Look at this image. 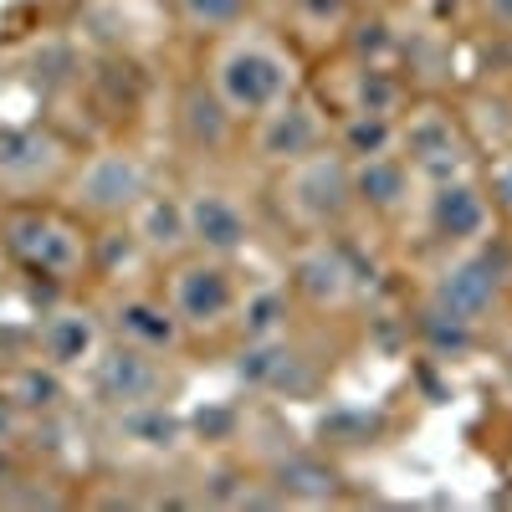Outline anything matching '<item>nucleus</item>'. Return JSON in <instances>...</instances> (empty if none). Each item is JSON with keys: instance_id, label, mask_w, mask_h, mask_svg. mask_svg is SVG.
<instances>
[{"instance_id": "11", "label": "nucleus", "mask_w": 512, "mask_h": 512, "mask_svg": "<svg viewBox=\"0 0 512 512\" xmlns=\"http://www.w3.org/2000/svg\"><path fill=\"white\" fill-rule=\"evenodd\" d=\"M328 134H333V113L318 103V93L303 82V88L287 93L282 103H272L267 113H256L251 123H241V149L272 175V169L323 149Z\"/></svg>"}, {"instance_id": "1", "label": "nucleus", "mask_w": 512, "mask_h": 512, "mask_svg": "<svg viewBox=\"0 0 512 512\" xmlns=\"http://www.w3.org/2000/svg\"><path fill=\"white\" fill-rule=\"evenodd\" d=\"M0 251L11 272L47 292H82L98 277V231L57 195L0 200Z\"/></svg>"}, {"instance_id": "12", "label": "nucleus", "mask_w": 512, "mask_h": 512, "mask_svg": "<svg viewBox=\"0 0 512 512\" xmlns=\"http://www.w3.org/2000/svg\"><path fill=\"white\" fill-rule=\"evenodd\" d=\"M72 144L47 123H21L0 128V200H41L57 195L67 169H72Z\"/></svg>"}, {"instance_id": "4", "label": "nucleus", "mask_w": 512, "mask_h": 512, "mask_svg": "<svg viewBox=\"0 0 512 512\" xmlns=\"http://www.w3.org/2000/svg\"><path fill=\"white\" fill-rule=\"evenodd\" d=\"M267 200H272V216L282 221V231H292V236H344V226L359 216L349 159L333 144L272 169Z\"/></svg>"}, {"instance_id": "35", "label": "nucleus", "mask_w": 512, "mask_h": 512, "mask_svg": "<svg viewBox=\"0 0 512 512\" xmlns=\"http://www.w3.org/2000/svg\"><path fill=\"white\" fill-rule=\"evenodd\" d=\"M6 272H11V267H6V251H0V282H6Z\"/></svg>"}, {"instance_id": "31", "label": "nucleus", "mask_w": 512, "mask_h": 512, "mask_svg": "<svg viewBox=\"0 0 512 512\" xmlns=\"http://www.w3.org/2000/svg\"><path fill=\"white\" fill-rule=\"evenodd\" d=\"M477 16V26H487L492 41H512V0H466Z\"/></svg>"}, {"instance_id": "26", "label": "nucleus", "mask_w": 512, "mask_h": 512, "mask_svg": "<svg viewBox=\"0 0 512 512\" xmlns=\"http://www.w3.org/2000/svg\"><path fill=\"white\" fill-rule=\"evenodd\" d=\"M287 11V36L297 41V47H308V41L318 36L323 47L338 52V41H344V26L354 21V0H282Z\"/></svg>"}, {"instance_id": "27", "label": "nucleus", "mask_w": 512, "mask_h": 512, "mask_svg": "<svg viewBox=\"0 0 512 512\" xmlns=\"http://www.w3.org/2000/svg\"><path fill=\"white\" fill-rule=\"evenodd\" d=\"M328 144L344 154V159L390 154V149H400V118H379V113H333Z\"/></svg>"}, {"instance_id": "22", "label": "nucleus", "mask_w": 512, "mask_h": 512, "mask_svg": "<svg viewBox=\"0 0 512 512\" xmlns=\"http://www.w3.org/2000/svg\"><path fill=\"white\" fill-rule=\"evenodd\" d=\"M400 72L415 93H446V77L456 72V41L451 31L431 26V16L415 21L400 41Z\"/></svg>"}, {"instance_id": "9", "label": "nucleus", "mask_w": 512, "mask_h": 512, "mask_svg": "<svg viewBox=\"0 0 512 512\" xmlns=\"http://www.w3.org/2000/svg\"><path fill=\"white\" fill-rule=\"evenodd\" d=\"M180 210H185V241L190 251L221 256V262H241L256 241V216L251 200L216 175H195L180 185Z\"/></svg>"}, {"instance_id": "3", "label": "nucleus", "mask_w": 512, "mask_h": 512, "mask_svg": "<svg viewBox=\"0 0 512 512\" xmlns=\"http://www.w3.org/2000/svg\"><path fill=\"white\" fill-rule=\"evenodd\" d=\"M507 287H512V262H507V246H502V231H497L482 246L441 251L436 267L420 282L415 313L456 323L466 333H487L507 308Z\"/></svg>"}, {"instance_id": "2", "label": "nucleus", "mask_w": 512, "mask_h": 512, "mask_svg": "<svg viewBox=\"0 0 512 512\" xmlns=\"http://www.w3.org/2000/svg\"><path fill=\"white\" fill-rule=\"evenodd\" d=\"M200 77L236 123H251L256 113H267L272 103H282L287 93L303 88L308 62H303V47L287 31L241 21L236 31L205 41Z\"/></svg>"}, {"instance_id": "6", "label": "nucleus", "mask_w": 512, "mask_h": 512, "mask_svg": "<svg viewBox=\"0 0 512 512\" xmlns=\"http://www.w3.org/2000/svg\"><path fill=\"white\" fill-rule=\"evenodd\" d=\"M149 185H154V164L139 149L103 144V149H88L72 159L57 200L98 231V226H123L128 210L149 195Z\"/></svg>"}, {"instance_id": "24", "label": "nucleus", "mask_w": 512, "mask_h": 512, "mask_svg": "<svg viewBox=\"0 0 512 512\" xmlns=\"http://www.w3.org/2000/svg\"><path fill=\"white\" fill-rule=\"evenodd\" d=\"M292 313H297V303H292L287 282H251V287H241L231 333L241 344H267V338L292 333Z\"/></svg>"}, {"instance_id": "19", "label": "nucleus", "mask_w": 512, "mask_h": 512, "mask_svg": "<svg viewBox=\"0 0 512 512\" xmlns=\"http://www.w3.org/2000/svg\"><path fill=\"white\" fill-rule=\"evenodd\" d=\"M123 231L134 236V246L144 251V262L164 267V262H175L180 251H190L185 241V210H180V185H149V195L128 210V221Z\"/></svg>"}, {"instance_id": "30", "label": "nucleus", "mask_w": 512, "mask_h": 512, "mask_svg": "<svg viewBox=\"0 0 512 512\" xmlns=\"http://www.w3.org/2000/svg\"><path fill=\"white\" fill-rule=\"evenodd\" d=\"M72 497L57 487V477H21V472H6L0 482V507H67Z\"/></svg>"}, {"instance_id": "16", "label": "nucleus", "mask_w": 512, "mask_h": 512, "mask_svg": "<svg viewBox=\"0 0 512 512\" xmlns=\"http://www.w3.org/2000/svg\"><path fill=\"white\" fill-rule=\"evenodd\" d=\"M349 180H354V210L379 221V226H400L420 200V180H415V169L405 164L400 149L349 159Z\"/></svg>"}, {"instance_id": "7", "label": "nucleus", "mask_w": 512, "mask_h": 512, "mask_svg": "<svg viewBox=\"0 0 512 512\" xmlns=\"http://www.w3.org/2000/svg\"><path fill=\"white\" fill-rule=\"evenodd\" d=\"M282 282L292 303L318 318H349L364 303V272L344 236H292L282 256Z\"/></svg>"}, {"instance_id": "21", "label": "nucleus", "mask_w": 512, "mask_h": 512, "mask_svg": "<svg viewBox=\"0 0 512 512\" xmlns=\"http://www.w3.org/2000/svg\"><path fill=\"white\" fill-rule=\"evenodd\" d=\"M67 395H72V379L52 364H41L36 354H21L11 364H0V400H11L31 420L57 415L67 405Z\"/></svg>"}, {"instance_id": "33", "label": "nucleus", "mask_w": 512, "mask_h": 512, "mask_svg": "<svg viewBox=\"0 0 512 512\" xmlns=\"http://www.w3.org/2000/svg\"><path fill=\"white\" fill-rule=\"evenodd\" d=\"M400 6H410L415 16H441V11H446V0H400Z\"/></svg>"}, {"instance_id": "23", "label": "nucleus", "mask_w": 512, "mask_h": 512, "mask_svg": "<svg viewBox=\"0 0 512 512\" xmlns=\"http://www.w3.org/2000/svg\"><path fill=\"white\" fill-rule=\"evenodd\" d=\"M456 113H461L466 139L477 144V154H492V149L512 144V88L507 82H482V88L461 93Z\"/></svg>"}, {"instance_id": "28", "label": "nucleus", "mask_w": 512, "mask_h": 512, "mask_svg": "<svg viewBox=\"0 0 512 512\" xmlns=\"http://www.w3.org/2000/svg\"><path fill=\"white\" fill-rule=\"evenodd\" d=\"M175 21L195 41H216L241 21H251V0H175Z\"/></svg>"}, {"instance_id": "18", "label": "nucleus", "mask_w": 512, "mask_h": 512, "mask_svg": "<svg viewBox=\"0 0 512 512\" xmlns=\"http://www.w3.org/2000/svg\"><path fill=\"white\" fill-rule=\"evenodd\" d=\"M175 134L195 159H221L231 149H241V123L221 108V98L205 88V77L185 82L175 98Z\"/></svg>"}, {"instance_id": "25", "label": "nucleus", "mask_w": 512, "mask_h": 512, "mask_svg": "<svg viewBox=\"0 0 512 512\" xmlns=\"http://www.w3.org/2000/svg\"><path fill=\"white\" fill-rule=\"evenodd\" d=\"M400 41H405V31L395 26L390 11H354L338 52L349 62H364V67H400Z\"/></svg>"}, {"instance_id": "10", "label": "nucleus", "mask_w": 512, "mask_h": 512, "mask_svg": "<svg viewBox=\"0 0 512 512\" xmlns=\"http://www.w3.org/2000/svg\"><path fill=\"white\" fill-rule=\"evenodd\" d=\"M77 384L108 415H128V410H144V405H169V395H175L169 359L144 354L134 344H118V338H108V344L98 349V359L77 374Z\"/></svg>"}, {"instance_id": "17", "label": "nucleus", "mask_w": 512, "mask_h": 512, "mask_svg": "<svg viewBox=\"0 0 512 512\" xmlns=\"http://www.w3.org/2000/svg\"><path fill=\"white\" fill-rule=\"evenodd\" d=\"M103 323H108V338H118V344H134L144 354H159V359H175L190 349L185 328L175 323V313H169V303L154 292H118L113 303L103 308Z\"/></svg>"}, {"instance_id": "15", "label": "nucleus", "mask_w": 512, "mask_h": 512, "mask_svg": "<svg viewBox=\"0 0 512 512\" xmlns=\"http://www.w3.org/2000/svg\"><path fill=\"white\" fill-rule=\"evenodd\" d=\"M241 379L251 390H262L272 400H313L323 384V364L318 354H308L292 333L267 338V344H241Z\"/></svg>"}, {"instance_id": "34", "label": "nucleus", "mask_w": 512, "mask_h": 512, "mask_svg": "<svg viewBox=\"0 0 512 512\" xmlns=\"http://www.w3.org/2000/svg\"><path fill=\"white\" fill-rule=\"evenodd\" d=\"M497 354H502V369H507V374H512V328H507V333H502V344H497Z\"/></svg>"}, {"instance_id": "29", "label": "nucleus", "mask_w": 512, "mask_h": 512, "mask_svg": "<svg viewBox=\"0 0 512 512\" xmlns=\"http://www.w3.org/2000/svg\"><path fill=\"white\" fill-rule=\"evenodd\" d=\"M477 180H482V190H487V200H492V210H497V226L512 236V144L482 154Z\"/></svg>"}, {"instance_id": "20", "label": "nucleus", "mask_w": 512, "mask_h": 512, "mask_svg": "<svg viewBox=\"0 0 512 512\" xmlns=\"http://www.w3.org/2000/svg\"><path fill=\"white\" fill-rule=\"evenodd\" d=\"M267 482L277 487L282 502H297V507L344 502V472H338L333 461H323L318 451H303V446H287V451L267 466Z\"/></svg>"}, {"instance_id": "14", "label": "nucleus", "mask_w": 512, "mask_h": 512, "mask_svg": "<svg viewBox=\"0 0 512 512\" xmlns=\"http://www.w3.org/2000/svg\"><path fill=\"white\" fill-rule=\"evenodd\" d=\"M103 344H108L103 308L77 303L72 292H57V303L41 308L36 323H31V354H36L41 364L62 369L67 379H77L82 369H88Z\"/></svg>"}, {"instance_id": "13", "label": "nucleus", "mask_w": 512, "mask_h": 512, "mask_svg": "<svg viewBox=\"0 0 512 512\" xmlns=\"http://www.w3.org/2000/svg\"><path fill=\"white\" fill-rule=\"evenodd\" d=\"M420 221H425V236L436 241V251H456V246H482L492 241L502 226H497V210L482 190L477 175H456V180H441V185H420Z\"/></svg>"}, {"instance_id": "5", "label": "nucleus", "mask_w": 512, "mask_h": 512, "mask_svg": "<svg viewBox=\"0 0 512 512\" xmlns=\"http://www.w3.org/2000/svg\"><path fill=\"white\" fill-rule=\"evenodd\" d=\"M159 297L169 303L190 344H200V338L216 344V338L231 333L241 303L236 262H221V256H205V251H180L175 262L159 267Z\"/></svg>"}, {"instance_id": "8", "label": "nucleus", "mask_w": 512, "mask_h": 512, "mask_svg": "<svg viewBox=\"0 0 512 512\" xmlns=\"http://www.w3.org/2000/svg\"><path fill=\"white\" fill-rule=\"evenodd\" d=\"M400 154L415 169L420 185H441L456 175H477V144L466 139L461 113L446 93H415L410 108L400 113Z\"/></svg>"}, {"instance_id": "32", "label": "nucleus", "mask_w": 512, "mask_h": 512, "mask_svg": "<svg viewBox=\"0 0 512 512\" xmlns=\"http://www.w3.org/2000/svg\"><path fill=\"white\" fill-rule=\"evenodd\" d=\"M41 420H31V415H21L11 400H0V451H11V446H21L31 431H36Z\"/></svg>"}]
</instances>
